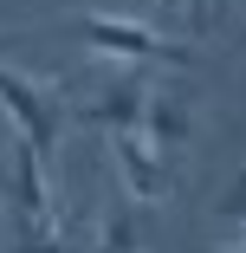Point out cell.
<instances>
[{"label": "cell", "mask_w": 246, "mask_h": 253, "mask_svg": "<svg viewBox=\"0 0 246 253\" xmlns=\"http://www.w3.org/2000/svg\"><path fill=\"white\" fill-rule=\"evenodd\" d=\"M13 39H20V33H13V26H7V33H0V52H7V45H13Z\"/></svg>", "instance_id": "11"}, {"label": "cell", "mask_w": 246, "mask_h": 253, "mask_svg": "<svg viewBox=\"0 0 246 253\" xmlns=\"http://www.w3.org/2000/svg\"><path fill=\"white\" fill-rule=\"evenodd\" d=\"M0 104H7V117L20 124V136L39 149V156H52V143H59V97L52 91L0 65Z\"/></svg>", "instance_id": "2"}, {"label": "cell", "mask_w": 246, "mask_h": 253, "mask_svg": "<svg viewBox=\"0 0 246 253\" xmlns=\"http://www.w3.org/2000/svg\"><path fill=\"white\" fill-rule=\"evenodd\" d=\"M7 188H13V208H20V221H26V234L33 227H59V214H52V188H45V156L20 136L13 143V169H7Z\"/></svg>", "instance_id": "4"}, {"label": "cell", "mask_w": 246, "mask_h": 253, "mask_svg": "<svg viewBox=\"0 0 246 253\" xmlns=\"http://www.w3.org/2000/svg\"><path fill=\"white\" fill-rule=\"evenodd\" d=\"M214 208H220V214H233V221H246V169L233 175V188H227V195L214 201Z\"/></svg>", "instance_id": "9"}, {"label": "cell", "mask_w": 246, "mask_h": 253, "mask_svg": "<svg viewBox=\"0 0 246 253\" xmlns=\"http://www.w3.org/2000/svg\"><path fill=\"white\" fill-rule=\"evenodd\" d=\"M214 253H246V240H240V247H214Z\"/></svg>", "instance_id": "12"}, {"label": "cell", "mask_w": 246, "mask_h": 253, "mask_svg": "<svg viewBox=\"0 0 246 253\" xmlns=\"http://www.w3.org/2000/svg\"><path fill=\"white\" fill-rule=\"evenodd\" d=\"M97 253H149V247H142L136 214H110V227H104V240H97Z\"/></svg>", "instance_id": "7"}, {"label": "cell", "mask_w": 246, "mask_h": 253, "mask_svg": "<svg viewBox=\"0 0 246 253\" xmlns=\"http://www.w3.org/2000/svg\"><path fill=\"white\" fill-rule=\"evenodd\" d=\"M156 7H162L169 20H181V13H194V20H201V0H156Z\"/></svg>", "instance_id": "10"}, {"label": "cell", "mask_w": 246, "mask_h": 253, "mask_svg": "<svg viewBox=\"0 0 246 253\" xmlns=\"http://www.w3.org/2000/svg\"><path fill=\"white\" fill-rule=\"evenodd\" d=\"M142 136L156 143V156H181L188 136H194L188 104H181V97H169V91H156V97H149V124H142Z\"/></svg>", "instance_id": "6"}, {"label": "cell", "mask_w": 246, "mask_h": 253, "mask_svg": "<svg viewBox=\"0 0 246 253\" xmlns=\"http://www.w3.org/2000/svg\"><path fill=\"white\" fill-rule=\"evenodd\" d=\"M13 253H78V247H71L59 227H33V234H20V247H13Z\"/></svg>", "instance_id": "8"}, {"label": "cell", "mask_w": 246, "mask_h": 253, "mask_svg": "<svg viewBox=\"0 0 246 253\" xmlns=\"http://www.w3.org/2000/svg\"><path fill=\"white\" fill-rule=\"evenodd\" d=\"M65 33H71V39H84L91 52H110V59L175 65V72H188V65H194L188 45H175V39L149 33V26H136V20H117V13H71V20H65Z\"/></svg>", "instance_id": "1"}, {"label": "cell", "mask_w": 246, "mask_h": 253, "mask_svg": "<svg viewBox=\"0 0 246 253\" xmlns=\"http://www.w3.org/2000/svg\"><path fill=\"white\" fill-rule=\"evenodd\" d=\"M110 156H117L123 188H130L136 201H162L169 175H162V156H156V143L142 136V130H117V136H110Z\"/></svg>", "instance_id": "5"}, {"label": "cell", "mask_w": 246, "mask_h": 253, "mask_svg": "<svg viewBox=\"0 0 246 253\" xmlns=\"http://www.w3.org/2000/svg\"><path fill=\"white\" fill-rule=\"evenodd\" d=\"M149 97H156V84L142 78V72H123V78H110L104 91L91 97V104H78V117L91 124V130H142L149 124Z\"/></svg>", "instance_id": "3"}]
</instances>
